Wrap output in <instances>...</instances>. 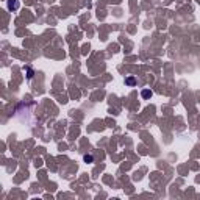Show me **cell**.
<instances>
[{"mask_svg":"<svg viewBox=\"0 0 200 200\" xmlns=\"http://www.w3.org/2000/svg\"><path fill=\"white\" fill-rule=\"evenodd\" d=\"M83 160H84V163H94V156L92 155H84Z\"/></svg>","mask_w":200,"mask_h":200,"instance_id":"obj_3","label":"cell"},{"mask_svg":"<svg viewBox=\"0 0 200 200\" xmlns=\"http://www.w3.org/2000/svg\"><path fill=\"white\" fill-rule=\"evenodd\" d=\"M125 83L128 84V86H133V84L136 83V80H134L133 77H130V78H127V82H125Z\"/></svg>","mask_w":200,"mask_h":200,"instance_id":"obj_4","label":"cell"},{"mask_svg":"<svg viewBox=\"0 0 200 200\" xmlns=\"http://www.w3.org/2000/svg\"><path fill=\"white\" fill-rule=\"evenodd\" d=\"M8 10H11V11L19 10V2L17 0H8Z\"/></svg>","mask_w":200,"mask_h":200,"instance_id":"obj_1","label":"cell"},{"mask_svg":"<svg viewBox=\"0 0 200 200\" xmlns=\"http://www.w3.org/2000/svg\"><path fill=\"white\" fill-rule=\"evenodd\" d=\"M27 78H33V71H32V69H27Z\"/></svg>","mask_w":200,"mask_h":200,"instance_id":"obj_5","label":"cell"},{"mask_svg":"<svg viewBox=\"0 0 200 200\" xmlns=\"http://www.w3.org/2000/svg\"><path fill=\"white\" fill-rule=\"evenodd\" d=\"M141 95H142V99H150V97L153 95V92L150 91V89H142Z\"/></svg>","mask_w":200,"mask_h":200,"instance_id":"obj_2","label":"cell"}]
</instances>
